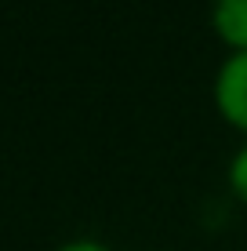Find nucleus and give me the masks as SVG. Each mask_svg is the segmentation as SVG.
<instances>
[{
  "mask_svg": "<svg viewBox=\"0 0 247 251\" xmlns=\"http://www.w3.org/2000/svg\"><path fill=\"white\" fill-rule=\"evenodd\" d=\"M215 106L236 131L247 135V51H233L215 76Z\"/></svg>",
  "mask_w": 247,
  "mask_h": 251,
  "instance_id": "f257e3e1",
  "label": "nucleus"
},
{
  "mask_svg": "<svg viewBox=\"0 0 247 251\" xmlns=\"http://www.w3.org/2000/svg\"><path fill=\"white\" fill-rule=\"evenodd\" d=\"M211 25L233 51H247V0H215Z\"/></svg>",
  "mask_w": 247,
  "mask_h": 251,
  "instance_id": "f03ea898",
  "label": "nucleus"
},
{
  "mask_svg": "<svg viewBox=\"0 0 247 251\" xmlns=\"http://www.w3.org/2000/svg\"><path fill=\"white\" fill-rule=\"evenodd\" d=\"M229 189L247 204V146L229 160Z\"/></svg>",
  "mask_w": 247,
  "mask_h": 251,
  "instance_id": "7ed1b4c3",
  "label": "nucleus"
},
{
  "mask_svg": "<svg viewBox=\"0 0 247 251\" xmlns=\"http://www.w3.org/2000/svg\"><path fill=\"white\" fill-rule=\"evenodd\" d=\"M55 251H113V248H106L102 240H69V244H62V248H55Z\"/></svg>",
  "mask_w": 247,
  "mask_h": 251,
  "instance_id": "20e7f679",
  "label": "nucleus"
}]
</instances>
